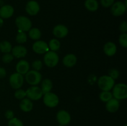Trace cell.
Segmentation results:
<instances>
[{
	"label": "cell",
	"mask_w": 127,
	"mask_h": 126,
	"mask_svg": "<svg viewBox=\"0 0 127 126\" xmlns=\"http://www.w3.org/2000/svg\"><path fill=\"white\" fill-rule=\"evenodd\" d=\"M112 90L113 98L118 100H125L127 98V85L124 83L114 85Z\"/></svg>",
	"instance_id": "cell-1"
},
{
	"label": "cell",
	"mask_w": 127,
	"mask_h": 126,
	"mask_svg": "<svg viewBox=\"0 0 127 126\" xmlns=\"http://www.w3.org/2000/svg\"><path fill=\"white\" fill-rule=\"evenodd\" d=\"M115 85V80L108 75L100 77L98 79L97 85L102 91H110Z\"/></svg>",
	"instance_id": "cell-2"
},
{
	"label": "cell",
	"mask_w": 127,
	"mask_h": 126,
	"mask_svg": "<svg viewBox=\"0 0 127 126\" xmlns=\"http://www.w3.org/2000/svg\"><path fill=\"white\" fill-rule=\"evenodd\" d=\"M15 23L18 30L21 32H29L32 27V21L29 18L24 16H20L16 17Z\"/></svg>",
	"instance_id": "cell-3"
},
{
	"label": "cell",
	"mask_w": 127,
	"mask_h": 126,
	"mask_svg": "<svg viewBox=\"0 0 127 126\" xmlns=\"http://www.w3.org/2000/svg\"><path fill=\"white\" fill-rule=\"evenodd\" d=\"M25 80L27 83L32 86H36L42 81V74L39 71L35 70H29L28 72L25 75Z\"/></svg>",
	"instance_id": "cell-4"
},
{
	"label": "cell",
	"mask_w": 127,
	"mask_h": 126,
	"mask_svg": "<svg viewBox=\"0 0 127 126\" xmlns=\"http://www.w3.org/2000/svg\"><path fill=\"white\" fill-rule=\"evenodd\" d=\"M43 62L48 67L53 68L58 64L59 62V56L56 52L48 51L44 54Z\"/></svg>",
	"instance_id": "cell-5"
},
{
	"label": "cell",
	"mask_w": 127,
	"mask_h": 126,
	"mask_svg": "<svg viewBox=\"0 0 127 126\" xmlns=\"http://www.w3.org/2000/svg\"><path fill=\"white\" fill-rule=\"evenodd\" d=\"M43 101L44 105L48 107H55L59 103V98L57 94L49 92L43 95Z\"/></svg>",
	"instance_id": "cell-6"
},
{
	"label": "cell",
	"mask_w": 127,
	"mask_h": 126,
	"mask_svg": "<svg viewBox=\"0 0 127 126\" xmlns=\"http://www.w3.org/2000/svg\"><path fill=\"white\" fill-rule=\"evenodd\" d=\"M26 97L32 101H37L43 96V93L40 87L36 86H31L26 91Z\"/></svg>",
	"instance_id": "cell-7"
},
{
	"label": "cell",
	"mask_w": 127,
	"mask_h": 126,
	"mask_svg": "<svg viewBox=\"0 0 127 126\" xmlns=\"http://www.w3.org/2000/svg\"><path fill=\"white\" fill-rule=\"evenodd\" d=\"M9 82L11 87L14 89L21 88L24 82V77L22 74L16 72L11 74L9 79Z\"/></svg>",
	"instance_id": "cell-8"
},
{
	"label": "cell",
	"mask_w": 127,
	"mask_h": 126,
	"mask_svg": "<svg viewBox=\"0 0 127 126\" xmlns=\"http://www.w3.org/2000/svg\"><path fill=\"white\" fill-rule=\"evenodd\" d=\"M127 6L122 1H117L114 2V3L110 7V12L114 16L119 17L125 13L127 11Z\"/></svg>",
	"instance_id": "cell-9"
},
{
	"label": "cell",
	"mask_w": 127,
	"mask_h": 126,
	"mask_svg": "<svg viewBox=\"0 0 127 126\" xmlns=\"http://www.w3.org/2000/svg\"><path fill=\"white\" fill-rule=\"evenodd\" d=\"M32 49L38 54H43L49 51L48 43L43 40H37L33 43Z\"/></svg>",
	"instance_id": "cell-10"
},
{
	"label": "cell",
	"mask_w": 127,
	"mask_h": 126,
	"mask_svg": "<svg viewBox=\"0 0 127 126\" xmlns=\"http://www.w3.org/2000/svg\"><path fill=\"white\" fill-rule=\"evenodd\" d=\"M25 9L29 16H34L39 12L40 7L37 1L35 0H31L27 2Z\"/></svg>",
	"instance_id": "cell-11"
},
{
	"label": "cell",
	"mask_w": 127,
	"mask_h": 126,
	"mask_svg": "<svg viewBox=\"0 0 127 126\" xmlns=\"http://www.w3.org/2000/svg\"><path fill=\"white\" fill-rule=\"evenodd\" d=\"M57 120L61 126H66L70 122L71 116L68 111L60 110L57 114Z\"/></svg>",
	"instance_id": "cell-12"
},
{
	"label": "cell",
	"mask_w": 127,
	"mask_h": 126,
	"mask_svg": "<svg viewBox=\"0 0 127 126\" xmlns=\"http://www.w3.org/2000/svg\"><path fill=\"white\" fill-rule=\"evenodd\" d=\"M68 28L63 24H58L53 28V34L57 38H63L68 34Z\"/></svg>",
	"instance_id": "cell-13"
},
{
	"label": "cell",
	"mask_w": 127,
	"mask_h": 126,
	"mask_svg": "<svg viewBox=\"0 0 127 126\" xmlns=\"http://www.w3.org/2000/svg\"><path fill=\"white\" fill-rule=\"evenodd\" d=\"M14 9L11 5L4 4L0 7V17L2 19H7L13 16Z\"/></svg>",
	"instance_id": "cell-14"
},
{
	"label": "cell",
	"mask_w": 127,
	"mask_h": 126,
	"mask_svg": "<svg viewBox=\"0 0 127 126\" xmlns=\"http://www.w3.org/2000/svg\"><path fill=\"white\" fill-rule=\"evenodd\" d=\"M11 54L13 55L14 58H23L27 55V49L24 46L19 44V45L15 46L12 48Z\"/></svg>",
	"instance_id": "cell-15"
},
{
	"label": "cell",
	"mask_w": 127,
	"mask_h": 126,
	"mask_svg": "<svg viewBox=\"0 0 127 126\" xmlns=\"http://www.w3.org/2000/svg\"><path fill=\"white\" fill-rule=\"evenodd\" d=\"M29 69V63L28 61H27L26 60H24V59L19 61L16 65V72L22 74V75H26V73L28 72Z\"/></svg>",
	"instance_id": "cell-16"
},
{
	"label": "cell",
	"mask_w": 127,
	"mask_h": 126,
	"mask_svg": "<svg viewBox=\"0 0 127 126\" xmlns=\"http://www.w3.org/2000/svg\"><path fill=\"white\" fill-rule=\"evenodd\" d=\"M120 107V102L119 100L112 98L105 104V109L108 112L110 113H114L119 110Z\"/></svg>",
	"instance_id": "cell-17"
},
{
	"label": "cell",
	"mask_w": 127,
	"mask_h": 126,
	"mask_svg": "<svg viewBox=\"0 0 127 126\" xmlns=\"http://www.w3.org/2000/svg\"><path fill=\"white\" fill-rule=\"evenodd\" d=\"M104 53L107 56H113L115 55L117 51V48L115 44L112 42H108L104 44L103 48Z\"/></svg>",
	"instance_id": "cell-18"
},
{
	"label": "cell",
	"mask_w": 127,
	"mask_h": 126,
	"mask_svg": "<svg viewBox=\"0 0 127 126\" xmlns=\"http://www.w3.org/2000/svg\"><path fill=\"white\" fill-rule=\"evenodd\" d=\"M77 61L78 59L75 54L70 53L64 56L63 59V64L66 67L70 68L76 65Z\"/></svg>",
	"instance_id": "cell-19"
},
{
	"label": "cell",
	"mask_w": 127,
	"mask_h": 126,
	"mask_svg": "<svg viewBox=\"0 0 127 126\" xmlns=\"http://www.w3.org/2000/svg\"><path fill=\"white\" fill-rule=\"evenodd\" d=\"M19 107L22 111L25 112H28L32 110L33 107V104L32 100L27 98H25L21 100L19 103Z\"/></svg>",
	"instance_id": "cell-20"
},
{
	"label": "cell",
	"mask_w": 127,
	"mask_h": 126,
	"mask_svg": "<svg viewBox=\"0 0 127 126\" xmlns=\"http://www.w3.org/2000/svg\"><path fill=\"white\" fill-rule=\"evenodd\" d=\"M41 90H42L43 95L50 92L53 88V83L49 79H45L41 81Z\"/></svg>",
	"instance_id": "cell-21"
},
{
	"label": "cell",
	"mask_w": 127,
	"mask_h": 126,
	"mask_svg": "<svg viewBox=\"0 0 127 126\" xmlns=\"http://www.w3.org/2000/svg\"><path fill=\"white\" fill-rule=\"evenodd\" d=\"M99 4L97 0H86L84 1V7L88 11L95 12L99 9Z\"/></svg>",
	"instance_id": "cell-22"
},
{
	"label": "cell",
	"mask_w": 127,
	"mask_h": 126,
	"mask_svg": "<svg viewBox=\"0 0 127 126\" xmlns=\"http://www.w3.org/2000/svg\"><path fill=\"white\" fill-rule=\"evenodd\" d=\"M29 37L33 40H39L42 37V33L39 28L33 27L29 30Z\"/></svg>",
	"instance_id": "cell-23"
},
{
	"label": "cell",
	"mask_w": 127,
	"mask_h": 126,
	"mask_svg": "<svg viewBox=\"0 0 127 126\" xmlns=\"http://www.w3.org/2000/svg\"><path fill=\"white\" fill-rule=\"evenodd\" d=\"M12 46L9 42L6 40L0 42V51L2 53H11Z\"/></svg>",
	"instance_id": "cell-24"
},
{
	"label": "cell",
	"mask_w": 127,
	"mask_h": 126,
	"mask_svg": "<svg viewBox=\"0 0 127 126\" xmlns=\"http://www.w3.org/2000/svg\"><path fill=\"white\" fill-rule=\"evenodd\" d=\"M48 45L49 49H50V51L55 52L59 50L61 46L60 42L57 38H53V39L50 40V42H48Z\"/></svg>",
	"instance_id": "cell-25"
},
{
	"label": "cell",
	"mask_w": 127,
	"mask_h": 126,
	"mask_svg": "<svg viewBox=\"0 0 127 126\" xmlns=\"http://www.w3.org/2000/svg\"><path fill=\"white\" fill-rule=\"evenodd\" d=\"M16 41L17 43L22 44L26 43L27 41V35L26 32L18 31L16 37Z\"/></svg>",
	"instance_id": "cell-26"
},
{
	"label": "cell",
	"mask_w": 127,
	"mask_h": 126,
	"mask_svg": "<svg viewBox=\"0 0 127 126\" xmlns=\"http://www.w3.org/2000/svg\"><path fill=\"white\" fill-rule=\"evenodd\" d=\"M112 98V93L110 92V91H102L99 95V99L100 101L104 103H107Z\"/></svg>",
	"instance_id": "cell-27"
},
{
	"label": "cell",
	"mask_w": 127,
	"mask_h": 126,
	"mask_svg": "<svg viewBox=\"0 0 127 126\" xmlns=\"http://www.w3.org/2000/svg\"><path fill=\"white\" fill-rule=\"evenodd\" d=\"M119 42L120 46L123 48H127V33H122L120 35L119 38Z\"/></svg>",
	"instance_id": "cell-28"
},
{
	"label": "cell",
	"mask_w": 127,
	"mask_h": 126,
	"mask_svg": "<svg viewBox=\"0 0 127 126\" xmlns=\"http://www.w3.org/2000/svg\"><path fill=\"white\" fill-rule=\"evenodd\" d=\"M14 97L17 100H22L26 97V92L23 89H17L14 93Z\"/></svg>",
	"instance_id": "cell-29"
},
{
	"label": "cell",
	"mask_w": 127,
	"mask_h": 126,
	"mask_svg": "<svg viewBox=\"0 0 127 126\" xmlns=\"http://www.w3.org/2000/svg\"><path fill=\"white\" fill-rule=\"evenodd\" d=\"M8 126H24L23 122L16 117H13L8 122Z\"/></svg>",
	"instance_id": "cell-30"
},
{
	"label": "cell",
	"mask_w": 127,
	"mask_h": 126,
	"mask_svg": "<svg viewBox=\"0 0 127 126\" xmlns=\"http://www.w3.org/2000/svg\"><path fill=\"white\" fill-rule=\"evenodd\" d=\"M14 56L11 53H5L2 57V61L5 64H9L13 61Z\"/></svg>",
	"instance_id": "cell-31"
},
{
	"label": "cell",
	"mask_w": 127,
	"mask_h": 126,
	"mask_svg": "<svg viewBox=\"0 0 127 126\" xmlns=\"http://www.w3.org/2000/svg\"><path fill=\"white\" fill-rule=\"evenodd\" d=\"M32 67L33 70L39 71L43 67V63L40 60H35L34 61L32 62Z\"/></svg>",
	"instance_id": "cell-32"
},
{
	"label": "cell",
	"mask_w": 127,
	"mask_h": 126,
	"mask_svg": "<svg viewBox=\"0 0 127 126\" xmlns=\"http://www.w3.org/2000/svg\"><path fill=\"white\" fill-rule=\"evenodd\" d=\"M110 77H111L113 79L115 80V79H117L119 77V75H120V73L119 71L116 69H111L109 70V75Z\"/></svg>",
	"instance_id": "cell-33"
},
{
	"label": "cell",
	"mask_w": 127,
	"mask_h": 126,
	"mask_svg": "<svg viewBox=\"0 0 127 126\" xmlns=\"http://www.w3.org/2000/svg\"><path fill=\"white\" fill-rule=\"evenodd\" d=\"M115 0H100V4L105 8L110 7L114 3Z\"/></svg>",
	"instance_id": "cell-34"
},
{
	"label": "cell",
	"mask_w": 127,
	"mask_h": 126,
	"mask_svg": "<svg viewBox=\"0 0 127 126\" xmlns=\"http://www.w3.org/2000/svg\"><path fill=\"white\" fill-rule=\"evenodd\" d=\"M119 30L122 33L127 32V21H122L119 25Z\"/></svg>",
	"instance_id": "cell-35"
},
{
	"label": "cell",
	"mask_w": 127,
	"mask_h": 126,
	"mask_svg": "<svg viewBox=\"0 0 127 126\" xmlns=\"http://www.w3.org/2000/svg\"><path fill=\"white\" fill-rule=\"evenodd\" d=\"M14 116V112L12 111V110H7L5 112V117H6V119L10 120Z\"/></svg>",
	"instance_id": "cell-36"
},
{
	"label": "cell",
	"mask_w": 127,
	"mask_h": 126,
	"mask_svg": "<svg viewBox=\"0 0 127 126\" xmlns=\"http://www.w3.org/2000/svg\"><path fill=\"white\" fill-rule=\"evenodd\" d=\"M6 76V70L2 67H0V79H3Z\"/></svg>",
	"instance_id": "cell-37"
},
{
	"label": "cell",
	"mask_w": 127,
	"mask_h": 126,
	"mask_svg": "<svg viewBox=\"0 0 127 126\" xmlns=\"http://www.w3.org/2000/svg\"><path fill=\"white\" fill-rule=\"evenodd\" d=\"M3 23H4V21L2 18L0 17V27H2L3 25Z\"/></svg>",
	"instance_id": "cell-38"
},
{
	"label": "cell",
	"mask_w": 127,
	"mask_h": 126,
	"mask_svg": "<svg viewBox=\"0 0 127 126\" xmlns=\"http://www.w3.org/2000/svg\"><path fill=\"white\" fill-rule=\"evenodd\" d=\"M125 126H127V125H125Z\"/></svg>",
	"instance_id": "cell-39"
}]
</instances>
